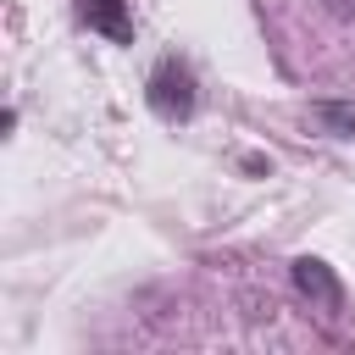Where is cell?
I'll use <instances>...</instances> for the list:
<instances>
[{
  "label": "cell",
  "instance_id": "2",
  "mask_svg": "<svg viewBox=\"0 0 355 355\" xmlns=\"http://www.w3.org/2000/svg\"><path fill=\"white\" fill-rule=\"evenodd\" d=\"M288 277H294V288H300L311 305H322V311H338V305H344V283H338V272H333L327 261L300 255V261L288 266Z\"/></svg>",
  "mask_w": 355,
  "mask_h": 355
},
{
  "label": "cell",
  "instance_id": "4",
  "mask_svg": "<svg viewBox=\"0 0 355 355\" xmlns=\"http://www.w3.org/2000/svg\"><path fill=\"white\" fill-rule=\"evenodd\" d=\"M316 116H322V122H333V128H344V133H355V105H333V100H322V105H316Z\"/></svg>",
  "mask_w": 355,
  "mask_h": 355
},
{
  "label": "cell",
  "instance_id": "3",
  "mask_svg": "<svg viewBox=\"0 0 355 355\" xmlns=\"http://www.w3.org/2000/svg\"><path fill=\"white\" fill-rule=\"evenodd\" d=\"M78 17L94 33H105L111 44H133V11H128V0H78Z\"/></svg>",
  "mask_w": 355,
  "mask_h": 355
},
{
  "label": "cell",
  "instance_id": "1",
  "mask_svg": "<svg viewBox=\"0 0 355 355\" xmlns=\"http://www.w3.org/2000/svg\"><path fill=\"white\" fill-rule=\"evenodd\" d=\"M144 100H150V111H155L161 122H189V116H194V100H200L189 61L161 55L155 72H150V83H144Z\"/></svg>",
  "mask_w": 355,
  "mask_h": 355
},
{
  "label": "cell",
  "instance_id": "5",
  "mask_svg": "<svg viewBox=\"0 0 355 355\" xmlns=\"http://www.w3.org/2000/svg\"><path fill=\"white\" fill-rule=\"evenodd\" d=\"M327 11H333V17H344V22H355V0H327Z\"/></svg>",
  "mask_w": 355,
  "mask_h": 355
}]
</instances>
